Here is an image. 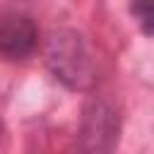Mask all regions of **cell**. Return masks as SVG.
Returning <instances> with one entry per match:
<instances>
[{
  "mask_svg": "<svg viewBox=\"0 0 154 154\" xmlns=\"http://www.w3.org/2000/svg\"><path fill=\"white\" fill-rule=\"evenodd\" d=\"M130 17L137 22L142 34L154 36V0H132L130 2Z\"/></svg>",
  "mask_w": 154,
  "mask_h": 154,
  "instance_id": "obj_4",
  "label": "cell"
},
{
  "mask_svg": "<svg viewBox=\"0 0 154 154\" xmlns=\"http://www.w3.org/2000/svg\"><path fill=\"white\" fill-rule=\"evenodd\" d=\"M38 46V26L24 12H5L0 17V55L5 60H24Z\"/></svg>",
  "mask_w": 154,
  "mask_h": 154,
  "instance_id": "obj_3",
  "label": "cell"
},
{
  "mask_svg": "<svg viewBox=\"0 0 154 154\" xmlns=\"http://www.w3.org/2000/svg\"><path fill=\"white\" fill-rule=\"evenodd\" d=\"M120 118L111 101L91 96L79 118V149L82 152H111L118 144Z\"/></svg>",
  "mask_w": 154,
  "mask_h": 154,
  "instance_id": "obj_2",
  "label": "cell"
},
{
  "mask_svg": "<svg viewBox=\"0 0 154 154\" xmlns=\"http://www.w3.org/2000/svg\"><path fill=\"white\" fill-rule=\"evenodd\" d=\"M2 132H5V125H2V120H0V140H2Z\"/></svg>",
  "mask_w": 154,
  "mask_h": 154,
  "instance_id": "obj_5",
  "label": "cell"
},
{
  "mask_svg": "<svg viewBox=\"0 0 154 154\" xmlns=\"http://www.w3.org/2000/svg\"><path fill=\"white\" fill-rule=\"evenodd\" d=\"M46 65L58 82L67 89L84 91L94 84V60L84 38L72 29H55L48 34L43 46Z\"/></svg>",
  "mask_w": 154,
  "mask_h": 154,
  "instance_id": "obj_1",
  "label": "cell"
}]
</instances>
